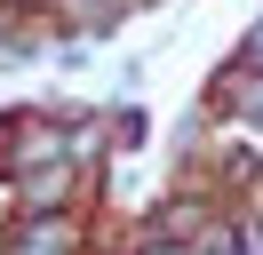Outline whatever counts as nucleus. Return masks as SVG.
<instances>
[{
	"mask_svg": "<svg viewBox=\"0 0 263 255\" xmlns=\"http://www.w3.org/2000/svg\"><path fill=\"white\" fill-rule=\"evenodd\" d=\"M64 239H72V223H64V215H48V223H40L32 239H16V255H56Z\"/></svg>",
	"mask_w": 263,
	"mask_h": 255,
	"instance_id": "f257e3e1",
	"label": "nucleus"
}]
</instances>
